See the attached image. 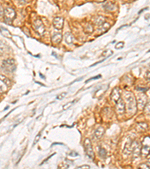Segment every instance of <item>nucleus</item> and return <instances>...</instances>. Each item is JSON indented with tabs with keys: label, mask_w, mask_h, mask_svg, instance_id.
Returning <instances> with one entry per match:
<instances>
[{
	"label": "nucleus",
	"mask_w": 150,
	"mask_h": 169,
	"mask_svg": "<svg viewBox=\"0 0 150 169\" xmlns=\"http://www.w3.org/2000/svg\"><path fill=\"white\" fill-rule=\"evenodd\" d=\"M74 101H72V102L68 103V104H65V105H64L63 106V109H64V110H66V109L69 108L71 107V106L73 104H74Z\"/></svg>",
	"instance_id": "nucleus-21"
},
{
	"label": "nucleus",
	"mask_w": 150,
	"mask_h": 169,
	"mask_svg": "<svg viewBox=\"0 0 150 169\" xmlns=\"http://www.w3.org/2000/svg\"><path fill=\"white\" fill-rule=\"evenodd\" d=\"M110 27V25L108 23H105V22H104V23H102V24L100 26V31H101V33H103V32L107 31V29H108Z\"/></svg>",
	"instance_id": "nucleus-15"
},
{
	"label": "nucleus",
	"mask_w": 150,
	"mask_h": 169,
	"mask_svg": "<svg viewBox=\"0 0 150 169\" xmlns=\"http://www.w3.org/2000/svg\"><path fill=\"white\" fill-rule=\"evenodd\" d=\"M40 138H41V134H37L36 137L35 138V140H34L33 145H35V144H36L38 143V141H39V139H40Z\"/></svg>",
	"instance_id": "nucleus-23"
},
{
	"label": "nucleus",
	"mask_w": 150,
	"mask_h": 169,
	"mask_svg": "<svg viewBox=\"0 0 150 169\" xmlns=\"http://www.w3.org/2000/svg\"><path fill=\"white\" fill-rule=\"evenodd\" d=\"M116 112L117 114H119V115H122L125 113V111H126V104H125L124 101L122 98H119V99L116 102Z\"/></svg>",
	"instance_id": "nucleus-7"
},
{
	"label": "nucleus",
	"mask_w": 150,
	"mask_h": 169,
	"mask_svg": "<svg viewBox=\"0 0 150 169\" xmlns=\"http://www.w3.org/2000/svg\"><path fill=\"white\" fill-rule=\"evenodd\" d=\"M131 1H134V0H131Z\"/></svg>",
	"instance_id": "nucleus-27"
},
{
	"label": "nucleus",
	"mask_w": 150,
	"mask_h": 169,
	"mask_svg": "<svg viewBox=\"0 0 150 169\" xmlns=\"http://www.w3.org/2000/svg\"><path fill=\"white\" fill-rule=\"evenodd\" d=\"M7 51H8V47L6 46L4 43L0 41V53H4Z\"/></svg>",
	"instance_id": "nucleus-17"
},
{
	"label": "nucleus",
	"mask_w": 150,
	"mask_h": 169,
	"mask_svg": "<svg viewBox=\"0 0 150 169\" xmlns=\"http://www.w3.org/2000/svg\"><path fill=\"white\" fill-rule=\"evenodd\" d=\"M3 14H4L5 21L7 22V23H11L16 17L15 11L14 9L11 8H7L5 9Z\"/></svg>",
	"instance_id": "nucleus-4"
},
{
	"label": "nucleus",
	"mask_w": 150,
	"mask_h": 169,
	"mask_svg": "<svg viewBox=\"0 0 150 169\" xmlns=\"http://www.w3.org/2000/svg\"><path fill=\"white\" fill-rule=\"evenodd\" d=\"M124 46V43L123 42H119L116 45V49H121V48H123Z\"/></svg>",
	"instance_id": "nucleus-19"
},
{
	"label": "nucleus",
	"mask_w": 150,
	"mask_h": 169,
	"mask_svg": "<svg viewBox=\"0 0 150 169\" xmlns=\"http://www.w3.org/2000/svg\"><path fill=\"white\" fill-rule=\"evenodd\" d=\"M33 26L35 28V31L40 35H43L44 32H45V27L44 26L43 23L40 19H37L33 23Z\"/></svg>",
	"instance_id": "nucleus-6"
},
{
	"label": "nucleus",
	"mask_w": 150,
	"mask_h": 169,
	"mask_svg": "<svg viewBox=\"0 0 150 169\" xmlns=\"http://www.w3.org/2000/svg\"><path fill=\"white\" fill-rule=\"evenodd\" d=\"M104 8L107 12H112L116 9V5L112 2H107L104 5Z\"/></svg>",
	"instance_id": "nucleus-14"
},
{
	"label": "nucleus",
	"mask_w": 150,
	"mask_h": 169,
	"mask_svg": "<svg viewBox=\"0 0 150 169\" xmlns=\"http://www.w3.org/2000/svg\"><path fill=\"white\" fill-rule=\"evenodd\" d=\"M11 86V81L3 75H0V93H5Z\"/></svg>",
	"instance_id": "nucleus-3"
},
{
	"label": "nucleus",
	"mask_w": 150,
	"mask_h": 169,
	"mask_svg": "<svg viewBox=\"0 0 150 169\" xmlns=\"http://www.w3.org/2000/svg\"><path fill=\"white\" fill-rule=\"evenodd\" d=\"M2 69L6 73H12L16 70L15 61L13 59H8L4 60L2 64Z\"/></svg>",
	"instance_id": "nucleus-1"
},
{
	"label": "nucleus",
	"mask_w": 150,
	"mask_h": 169,
	"mask_svg": "<svg viewBox=\"0 0 150 169\" xmlns=\"http://www.w3.org/2000/svg\"><path fill=\"white\" fill-rule=\"evenodd\" d=\"M96 1H98V2H104V0H96Z\"/></svg>",
	"instance_id": "nucleus-26"
},
{
	"label": "nucleus",
	"mask_w": 150,
	"mask_h": 169,
	"mask_svg": "<svg viewBox=\"0 0 150 169\" xmlns=\"http://www.w3.org/2000/svg\"><path fill=\"white\" fill-rule=\"evenodd\" d=\"M101 78V75H97V76L93 77V78H90V79L87 80V81H86V83H89V82H90V81H93V80H96V79H98V78Z\"/></svg>",
	"instance_id": "nucleus-22"
},
{
	"label": "nucleus",
	"mask_w": 150,
	"mask_h": 169,
	"mask_svg": "<svg viewBox=\"0 0 150 169\" xmlns=\"http://www.w3.org/2000/svg\"><path fill=\"white\" fill-rule=\"evenodd\" d=\"M99 155L101 158H106V156H107V152H106V150L103 149V148H101L99 150Z\"/></svg>",
	"instance_id": "nucleus-18"
},
{
	"label": "nucleus",
	"mask_w": 150,
	"mask_h": 169,
	"mask_svg": "<svg viewBox=\"0 0 150 169\" xmlns=\"http://www.w3.org/2000/svg\"><path fill=\"white\" fill-rule=\"evenodd\" d=\"M104 128L101 127H101L98 128V129H97L95 131V138H98V139L101 138L103 136V134H104Z\"/></svg>",
	"instance_id": "nucleus-13"
},
{
	"label": "nucleus",
	"mask_w": 150,
	"mask_h": 169,
	"mask_svg": "<svg viewBox=\"0 0 150 169\" xmlns=\"http://www.w3.org/2000/svg\"><path fill=\"white\" fill-rule=\"evenodd\" d=\"M66 95H67V93H63L60 94V95H58V96L56 97V99H58V100H62V98H63L64 97H65Z\"/></svg>",
	"instance_id": "nucleus-20"
},
{
	"label": "nucleus",
	"mask_w": 150,
	"mask_h": 169,
	"mask_svg": "<svg viewBox=\"0 0 150 169\" xmlns=\"http://www.w3.org/2000/svg\"><path fill=\"white\" fill-rule=\"evenodd\" d=\"M64 25V19L62 18H56L54 20V26L56 29L61 30L63 28Z\"/></svg>",
	"instance_id": "nucleus-10"
},
{
	"label": "nucleus",
	"mask_w": 150,
	"mask_h": 169,
	"mask_svg": "<svg viewBox=\"0 0 150 169\" xmlns=\"http://www.w3.org/2000/svg\"><path fill=\"white\" fill-rule=\"evenodd\" d=\"M62 39V35L60 33H56L51 38V41L54 44H59Z\"/></svg>",
	"instance_id": "nucleus-12"
},
{
	"label": "nucleus",
	"mask_w": 150,
	"mask_h": 169,
	"mask_svg": "<svg viewBox=\"0 0 150 169\" xmlns=\"http://www.w3.org/2000/svg\"><path fill=\"white\" fill-rule=\"evenodd\" d=\"M147 103V98H146V95L144 94H141V95H139L137 97V104H138L139 108H143L145 107V105Z\"/></svg>",
	"instance_id": "nucleus-9"
},
{
	"label": "nucleus",
	"mask_w": 150,
	"mask_h": 169,
	"mask_svg": "<svg viewBox=\"0 0 150 169\" xmlns=\"http://www.w3.org/2000/svg\"><path fill=\"white\" fill-rule=\"evenodd\" d=\"M140 168H149V164L146 163V164H142V165H140Z\"/></svg>",
	"instance_id": "nucleus-24"
},
{
	"label": "nucleus",
	"mask_w": 150,
	"mask_h": 169,
	"mask_svg": "<svg viewBox=\"0 0 150 169\" xmlns=\"http://www.w3.org/2000/svg\"><path fill=\"white\" fill-rule=\"evenodd\" d=\"M120 95H121V90L119 87H116L112 90V93L110 94V99L116 103L117 101L120 98Z\"/></svg>",
	"instance_id": "nucleus-8"
},
{
	"label": "nucleus",
	"mask_w": 150,
	"mask_h": 169,
	"mask_svg": "<svg viewBox=\"0 0 150 169\" xmlns=\"http://www.w3.org/2000/svg\"><path fill=\"white\" fill-rule=\"evenodd\" d=\"M90 168V165H82V166H80V167H78V168Z\"/></svg>",
	"instance_id": "nucleus-25"
},
{
	"label": "nucleus",
	"mask_w": 150,
	"mask_h": 169,
	"mask_svg": "<svg viewBox=\"0 0 150 169\" xmlns=\"http://www.w3.org/2000/svg\"><path fill=\"white\" fill-rule=\"evenodd\" d=\"M84 147H85L86 153L87 156H88L90 159H94L95 154H94L93 146H92V142L89 138H86L85 140V141H84Z\"/></svg>",
	"instance_id": "nucleus-5"
},
{
	"label": "nucleus",
	"mask_w": 150,
	"mask_h": 169,
	"mask_svg": "<svg viewBox=\"0 0 150 169\" xmlns=\"http://www.w3.org/2000/svg\"><path fill=\"white\" fill-rule=\"evenodd\" d=\"M126 98L128 101V109L129 111L134 112L136 108V100L131 93H127L126 94Z\"/></svg>",
	"instance_id": "nucleus-2"
},
{
	"label": "nucleus",
	"mask_w": 150,
	"mask_h": 169,
	"mask_svg": "<svg viewBox=\"0 0 150 169\" xmlns=\"http://www.w3.org/2000/svg\"><path fill=\"white\" fill-rule=\"evenodd\" d=\"M104 22H105V19H104V17H98V18L95 19V23H96L97 25H99V26H101L102 23H104Z\"/></svg>",
	"instance_id": "nucleus-16"
},
{
	"label": "nucleus",
	"mask_w": 150,
	"mask_h": 169,
	"mask_svg": "<svg viewBox=\"0 0 150 169\" xmlns=\"http://www.w3.org/2000/svg\"><path fill=\"white\" fill-rule=\"evenodd\" d=\"M65 41L66 42L68 45H71L74 42V36L71 32H66L65 34Z\"/></svg>",
	"instance_id": "nucleus-11"
}]
</instances>
